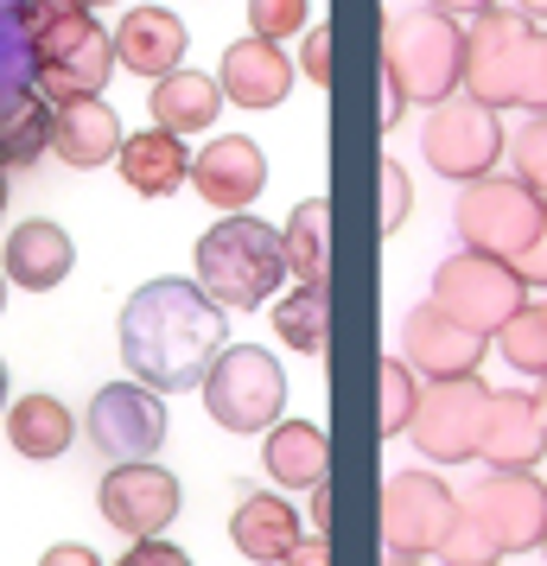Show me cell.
<instances>
[{"instance_id":"cell-1","label":"cell","mask_w":547,"mask_h":566,"mask_svg":"<svg viewBox=\"0 0 547 566\" xmlns=\"http://www.w3.org/2000/svg\"><path fill=\"white\" fill-rule=\"evenodd\" d=\"M230 337V312H217L198 293V281H147L134 286V300L122 306V363L128 382L154 388V395H185L210 376V363Z\"/></svg>"},{"instance_id":"cell-2","label":"cell","mask_w":547,"mask_h":566,"mask_svg":"<svg viewBox=\"0 0 547 566\" xmlns=\"http://www.w3.org/2000/svg\"><path fill=\"white\" fill-rule=\"evenodd\" d=\"M459 96L484 108H535L547 115V32L516 7H491L465 27Z\"/></svg>"},{"instance_id":"cell-3","label":"cell","mask_w":547,"mask_h":566,"mask_svg":"<svg viewBox=\"0 0 547 566\" xmlns=\"http://www.w3.org/2000/svg\"><path fill=\"white\" fill-rule=\"evenodd\" d=\"M281 281H287V249H281L274 223L235 210V217H223V223H210L198 235V293L217 312L267 306L281 293Z\"/></svg>"},{"instance_id":"cell-4","label":"cell","mask_w":547,"mask_h":566,"mask_svg":"<svg viewBox=\"0 0 547 566\" xmlns=\"http://www.w3.org/2000/svg\"><path fill=\"white\" fill-rule=\"evenodd\" d=\"M459 71H465V27L433 7H401L382 27V77L401 83V96L420 108H440L459 96Z\"/></svg>"},{"instance_id":"cell-5","label":"cell","mask_w":547,"mask_h":566,"mask_svg":"<svg viewBox=\"0 0 547 566\" xmlns=\"http://www.w3.org/2000/svg\"><path fill=\"white\" fill-rule=\"evenodd\" d=\"M198 388H204V408L223 433H267L287 413V369L261 344H223Z\"/></svg>"},{"instance_id":"cell-6","label":"cell","mask_w":547,"mask_h":566,"mask_svg":"<svg viewBox=\"0 0 547 566\" xmlns=\"http://www.w3.org/2000/svg\"><path fill=\"white\" fill-rule=\"evenodd\" d=\"M452 230L471 255L491 261H516L535 235L547 230V198H535L522 179H471L452 205Z\"/></svg>"},{"instance_id":"cell-7","label":"cell","mask_w":547,"mask_h":566,"mask_svg":"<svg viewBox=\"0 0 547 566\" xmlns=\"http://www.w3.org/2000/svg\"><path fill=\"white\" fill-rule=\"evenodd\" d=\"M108 77H115V45L90 13H71V20H57L32 39V90L52 108L103 96Z\"/></svg>"},{"instance_id":"cell-8","label":"cell","mask_w":547,"mask_h":566,"mask_svg":"<svg viewBox=\"0 0 547 566\" xmlns=\"http://www.w3.org/2000/svg\"><path fill=\"white\" fill-rule=\"evenodd\" d=\"M433 306L452 318V325H465L477 337H496L522 306H528V286L516 281V268L509 261H491V255H459L440 261V274H433Z\"/></svg>"},{"instance_id":"cell-9","label":"cell","mask_w":547,"mask_h":566,"mask_svg":"<svg viewBox=\"0 0 547 566\" xmlns=\"http://www.w3.org/2000/svg\"><path fill=\"white\" fill-rule=\"evenodd\" d=\"M503 122L496 108L471 103V96H445L440 108H427V128H420V159L452 185L491 179V166L503 159Z\"/></svg>"},{"instance_id":"cell-10","label":"cell","mask_w":547,"mask_h":566,"mask_svg":"<svg viewBox=\"0 0 547 566\" xmlns=\"http://www.w3.org/2000/svg\"><path fill=\"white\" fill-rule=\"evenodd\" d=\"M484 408L491 388L477 376H452V382H427L408 420V439L427 464H465L477 459V433H484Z\"/></svg>"},{"instance_id":"cell-11","label":"cell","mask_w":547,"mask_h":566,"mask_svg":"<svg viewBox=\"0 0 547 566\" xmlns=\"http://www.w3.org/2000/svg\"><path fill=\"white\" fill-rule=\"evenodd\" d=\"M459 510L484 522L503 554H535L547 541V484L541 471H484L459 490Z\"/></svg>"},{"instance_id":"cell-12","label":"cell","mask_w":547,"mask_h":566,"mask_svg":"<svg viewBox=\"0 0 547 566\" xmlns=\"http://www.w3.org/2000/svg\"><path fill=\"white\" fill-rule=\"evenodd\" d=\"M83 433L108 464H147L166 446V395L140 382H108L83 413Z\"/></svg>"},{"instance_id":"cell-13","label":"cell","mask_w":547,"mask_h":566,"mask_svg":"<svg viewBox=\"0 0 547 566\" xmlns=\"http://www.w3.org/2000/svg\"><path fill=\"white\" fill-rule=\"evenodd\" d=\"M459 522V490L433 471H395L382 484V547L389 554H440L445 528Z\"/></svg>"},{"instance_id":"cell-14","label":"cell","mask_w":547,"mask_h":566,"mask_svg":"<svg viewBox=\"0 0 547 566\" xmlns=\"http://www.w3.org/2000/svg\"><path fill=\"white\" fill-rule=\"evenodd\" d=\"M96 510L115 535L128 541H159L179 522V478L166 464H115L96 490Z\"/></svg>"},{"instance_id":"cell-15","label":"cell","mask_w":547,"mask_h":566,"mask_svg":"<svg viewBox=\"0 0 547 566\" xmlns=\"http://www.w3.org/2000/svg\"><path fill=\"white\" fill-rule=\"evenodd\" d=\"M491 357V337L452 325L433 300H420L408 318H401V363L420 369L427 382H452V376H477V363Z\"/></svg>"},{"instance_id":"cell-16","label":"cell","mask_w":547,"mask_h":566,"mask_svg":"<svg viewBox=\"0 0 547 566\" xmlns=\"http://www.w3.org/2000/svg\"><path fill=\"white\" fill-rule=\"evenodd\" d=\"M477 459L491 471H535V464H547V427L535 413V401H528V388H491Z\"/></svg>"},{"instance_id":"cell-17","label":"cell","mask_w":547,"mask_h":566,"mask_svg":"<svg viewBox=\"0 0 547 566\" xmlns=\"http://www.w3.org/2000/svg\"><path fill=\"white\" fill-rule=\"evenodd\" d=\"M108 45H115V64L134 71V77H172L185 71V20L172 7H128L122 13V27L108 32Z\"/></svg>"},{"instance_id":"cell-18","label":"cell","mask_w":547,"mask_h":566,"mask_svg":"<svg viewBox=\"0 0 547 566\" xmlns=\"http://www.w3.org/2000/svg\"><path fill=\"white\" fill-rule=\"evenodd\" d=\"M191 185H198V198L217 210H249L261 198V185H267V159L249 134H223V140H210L204 154L191 159Z\"/></svg>"},{"instance_id":"cell-19","label":"cell","mask_w":547,"mask_h":566,"mask_svg":"<svg viewBox=\"0 0 547 566\" xmlns=\"http://www.w3.org/2000/svg\"><path fill=\"white\" fill-rule=\"evenodd\" d=\"M217 90H223L235 108H281V103H287V90H293V57H287V45L235 39L230 52H223Z\"/></svg>"},{"instance_id":"cell-20","label":"cell","mask_w":547,"mask_h":566,"mask_svg":"<svg viewBox=\"0 0 547 566\" xmlns=\"http://www.w3.org/2000/svg\"><path fill=\"white\" fill-rule=\"evenodd\" d=\"M71 261H77L71 235L57 230V223H45V217H32V223H20V230L7 235L0 274H7V286H27V293H52V286H64Z\"/></svg>"},{"instance_id":"cell-21","label":"cell","mask_w":547,"mask_h":566,"mask_svg":"<svg viewBox=\"0 0 547 566\" xmlns=\"http://www.w3.org/2000/svg\"><path fill=\"white\" fill-rule=\"evenodd\" d=\"M115 172L134 198H172L185 179H191V154H185L179 134H122V154H115Z\"/></svg>"},{"instance_id":"cell-22","label":"cell","mask_w":547,"mask_h":566,"mask_svg":"<svg viewBox=\"0 0 547 566\" xmlns=\"http://www.w3.org/2000/svg\"><path fill=\"white\" fill-rule=\"evenodd\" d=\"M52 154L64 166H108V159L122 154V122H115V108H103V96H90V103H57L52 108Z\"/></svg>"},{"instance_id":"cell-23","label":"cell","mask_w":547,"mask_h":566,"mask_svg":"<svg viewBox=\"0 0 547 566\" xmlns=\"http://www.w3.org/2000/svg\"><path fill=\"white\" fill-rule=\"evenodd\" d=\"M230 541H235V554H249L261 566H281L293 554V541H299V510L287 496H274V490H255V496L235 503Z\"/></svg>"},{"instance_id":"cell-24","label":"cell","mask_w":547,"mask_h":566,"mask_svg":"<svg viewBox=\"0 0 547 566\" xmlns=\"http://www.w3.org/2000/svg\"><path fill=\"white\" fill-rule=\"evenodd\" d=\"M261 464L281 490H313L332 478V446H325L313 420H274L267 446H261Z\"/></svg>"},{"instance_id":"cell-25","label":"cell","mask_w":547,"mask_h":566,"mask_svg":"<svg viewBox=\"0 0 547 566\" xmlns=\"http://www.w3.org/2000/svg\"><path fill=\"white\" fill-rule=\"evenodd\" d=\"M147 108H154V128L159 134H204L210 122H217V108H223V90H217V77H204V71H172V77L154 83V96H147Z\"/></svg>"},{"instance_id":"cell-26","label":"cell","mask_w":547,"mask_h":566,"mask_svg":"<svg viewBox=\"0 0 547 566\" xmlns=\"http://www.w3.org/2000/svg\"><path fill=\"white\" fill-rule=\"evenodd\" d=\"M7 439H13L20 459L45 464V459H64V452H71L77 420H71V408H64L57 395H20V401L7 408Z\"/></svg>"},{"instance_id":"cell-27","label":"cell","mask_w":547,"mask_h":566,"mask_svg":"<svg viewBox=\"0 0 547 566\" xmlns=\"http://www.w3.org/2000/svg\"><path fill=\"white\" fill-rule=\"evenodd\" d=\"M52 147V103L27 90V96H7L0 103V172L7 166H32V159Z\"/></svg>"},{"instance_id":"cell-28","label":"cell","mask_w":547,"mask_h":566,"mask_svg":"<svg viewBox=\"0 0 547 566\" xmlns=\"http://www.w3.org/2000/svg\"><path fill=\"white\" fill-rule=\"evenodd\" d=\"M267 318H274V332H281V344H287V350H299V357H318V350H325V318H332V306H325V286H293V293L267 312Z\"/></svg>"},{"instance_id":"cell-29","label":"cell","mask_w":547,"mask_h":566,"mask_svg":"<svg viewBox=\"0 0 547 566\" xmlns=\"http://www.w3.org/2000/svg\"><path fill=\"white\" fill-rule=\"evenodd\" d=\"M281 249H287V274H299V286H325V198H306V205L287 217V235H281Z\"/></svg>"},{"instance_id":"cell-30","label":"cell","mask_w":547,"mask_h":566,"mask_svg":"<svg viewBox=\"0 0 547 566\" xmlns=\"http://www.w3.org/2000/svg\"><path fill=\"white\" fill-rule=\"evenodd\" d=\"M496 350L509 369L522 376H547V306H522L503 332H496Z\"/></svg>"},{"instance_id":"cell-31","label":"cell","mask_w":547,"mask_h":566,"mask_svg":"<svg viewBox=\"0 0 547 566\" xmlns=\"http://www.w3.org/2000/svg\"><path fill=\"white\" fill-rule=\"evenodd\" d=\"M503 154H509V179H522L535 198H547V115H528L503 140Z\"/></svg>"},{"instance_id":"cell-32","label":"cell","mask_w":547,"mask_h":566,"mask_svg":"<svg viewBox=\"0 0 547 566\" xmlns=\"http://www.w3.org/2000/svg\"><path fill=\"white\" fill-rule=\"evenodd\" d=\"M414 401H420L414 369H408L401 357H382V413H376V427H382V439L408 433V420H414Z\"/></svg>"},{"instance_id":"cell-33","label":"cell","mask_w":547,"mask_h":566,"mask_svg":"<svg viewBox=\"0 0 547 566\" xmlns=\"http://www.w3.org/2000/svg\"><path fill=\"white\" fill-rule=\"evenodd\" d=\"M27 90H32V45L13 20V7H0V103L27 96Z\"/></svg>"},{"instance_id":"cell-34","label":"cell","mask_w":547,"mask_h":566,"mask_svg":"<svg viewBox=\"0 0 547 566\" xmlns=\"http://www.w3.org/2000/svg\"><path fill=\"white\" fill-rule=\"evenodd\" d=\"M440 560L445 566H496V560H503V547L484 535V522H477V515L459 510V522H452L445 541H440Z\"/></svg>"},{"instance_id":"cell-35","label":"cell","mask_w":547,"mask_h":566,"mask_svg":"<svg viewBox=\"0 0 547 566\" xmlns=\"http://www.w3.org/2000/svg\"><path fill=\"white\" fill-rule=\"evenodd\" d=\"M306 27V0H249V39L261 45H287Z\"/></svg>"},{"instance_id":"cell-36","label":"cell","mask_w":547,"mask_h":566,"mask_svg":"<svg viewBox=\"0 0 547 566\" xmlns=\"http://www.w3.org/2000/svg\"><path fill=\"white\" fill-rule=\"evenodd\" d=\"M71 13H90V7H83V0H20V7H13V20H20V32H27V45H32L45 27L71 20Z\"/></svg>"},{"instance_id":"cell-37","label":"cell","mask_w":547,"mask_h":566,"mask_svg":"<svg viewBox=\"0 0 547 566\" xmlns=\"http://www.w3.org/2000/svg\"><path fill=\"white\" fill-rule=\"evenodd\" d=\"M408 205H414V185H408V172L395 166V159H382V230H401L408 223Z\"/></svg>"},{"instance_id":"cell-38","label":"cell","mask_w":547,"mask_h":566,"mask_svg":"<svg viewBox=\"0 0 547 566\" xmlns=\"http://www.w3.org/2000/svg\"><path fill=\"white\" fill-rule=\"evenodd\" d=\"M115 566H191V560H185V547H172V541H128V554Z\"/></svg>"},{"instance_id":"cell-39","label":"cell","mask_w":547,"mask_h":566,"mask_svg":"<svg viewBox=\"0 0 547 566\" xmlns=\"http://www.w3.org/2000/svg\"><path fill=\"white\" fill-rule=\"evenodd\" d=\"M509 268H516V281H522V286H547V230L535 235V242H528V249L509 261Z\"/></svg>"},{"instance_id":"cell-40","label":"cell","mask_w":547,"mask_h":566,"mask_svg":"<svg viewBox=\"0 0 547 566\" xmlns=\"http://www.w3.org/2000/svg\"><path fill=\"white\" fill-rule=\"evenodd\" d=\"M306 77H313V83H332V27H313V32H306Z\"/></svg>"},{"instance_id":"cell-41","label":"cell","mask_w":547,"mask_h":566,"mask_svg":"<svg viewBox=\"0 0 547 566\" xmlns=\"http://www.w3.org/2000/svg\"><path fill=\"white\" fill-rule=\"evenodd\" d=\"M281 566H332V541H325V535H299Z\"/></svg>"},{"instance_id":"cell-42","label":"cell","mask_w":547,"mask_h":566,"mask_svg":"<svg viewBox=\"0 0 547 566\" xmlns=\"http://www.w3.org/2000/svg\"><path fill=\"white\" fill-rule=\"evenodd\" d=\"M39 566H103V560H96L83 541H57V547H45V560Z\"/></svg>"},{"instance_id":"cell-43","label":"cell","mask_w":547,"mask_h":566,"mask_svg":"<svg viewBox=\"0 0 547 566\" xmlns=\"http://www.w3.org/2000/svg\"><path fill=\"white\" fill-rule=\"evenodd\" d=\"M420 7H433V13H452V20H459V13H471V20H477V13H491V7H503V0H420Z\"/></svg>"},{"instance_id":"cell-44","label":"cell","mask_w":547,"mask_h":566,"mask_svg":"<svg viewBox=\"0 0 547 566\" xmlns=\"http://www.w3.org/2000/svg\"><path fill=\"white\" fill-rule=\"evenodd\" d=\"M401 115H408V96H401V83L395 77H382V128H395Z\"/></svg>"},{"instance_id":"cell-45","label":"cell","mask_w":547,"mask_h":566,"mask_svg":"<svg viewBox=\"0 0 547 566\" xmlns=\"http://www.w3.org/2000/svg\"><path fill=\"white\" fill-rule=\"evenodd\" d=\"M306 496H313V522H318V535H325V528H332V478H325V484H313Z\"/></svg>"},{"instance_id":"cell-46","label":"cell","mask_w":547,"mask_h":566,"mask_svg":"<svg viewBox=\"0 0 547 566\" xmlns=\"http://www.w3.org/2000/svg\"><path fill=\"white\" fill-rule=\"evenodd\" d=\"M522 20H535V27H547V0H516Z\"/></svg>"},{"instance_id":"cell-47","label":"cell","mask_w":547,"mask_h":566,"mask_svg":"<svg viewBox=\"0 0 547 566\" xmlns=\"http://www.w3.org/2000/svg\"><path fill=\"white\" fill-rule=\"evenodd\" d=\"M535 382H541V388H535L528 401H535V413H541V427H547V376H535Z\"/></svg>"},{"instance_id":"cell-48","label":"cell","mask_w":547,"mask_h":566,"mask_svg":"<svg viewBox=\"0 0 547 566\" xmlns=\"http://www.w3.org/2000/svg\"><path fill=\"white\" fill-rule=\"evenodd\" d=\"M382 566H420L414 554H389V547H382Z\"/></svg>"},{"instance_id":"cell-49","label":"cell","mask_w":547,"mask_h":566,"mask_svg":"<svg viewBox=\"0 0 547 566\" xmlns=\"http://www.w3.org/2000/svg\"><path fill=\"white\" fill-rule=\"evenodd\" d=\"M0 408H7V363H0Z\"/></svg>"},{"instance_id":"cell-50","label":"cell","mask_w":547,"mask_h":566,"mask_svg":"<svg viewBox=\"0 0 547 566\" xmlns=\"http://www.w3.org/2000/svg\"><path fill=\"white\" fill-rule=\"evenodd\" d=\"M0 217H7V172H0Z\"/></svg>"},{"instance_id":"cell-51","label":"cell","mask_w":547,"mask_h":566,"mask_svg":"<svg viewBox=\"0 0 547 566\" xmlns=\"http://www.w3.org/2000/svg\"><path fill=\"white\" fill-rule=\"evenodd\" d=\"M0 312H7V274H0Z\"/></svg>"},{"instance_id":"cell-52","label":"cell","mask_w":547,"mask_h":566,"mask_svg":"<svg viewBox=\"0 0 547 566\" xmlns=\"http://www.w3.org/2000/svg\"><path fill=\"white\" fill-rule=\"evenodd\" d=\"M83 7H115V0H83Z\"/></svg>"},{"instance_id":"cell-53","label":"cell","mask_w":547,"mask_h":566,"mask_svg":"<svg viewBox=\"0 0 547 566\" xmlns=\"http://www.w3.org/2000/svg\"><path fill=\"white\" fill-rule=\"evenodd\" d=\"M0 7H20V0H0Z\"/></svg>"},{"instance_id":"cell-54","label":"cell","mask_w":547,"mask_h":566,"mask_svg":"<svg viewBox=\"0 0 547 566\" xmlns=\"http://www.w3.org/2000/svg\"><path fill=\"white\" fill-rule=\"evenodd\" d=\"M541 554H547V541H541Z\"/></svg>"},{"instance_id":"cell-55","label":"cell","mask_w":547,"mask_h":566,"mask_svg":"<svg viewBox=\"0 0 547 566\" xmlns=\"http://www.w3.org/2000/svg\"><path fill=\"white\" fill-rule=\"evenodd\" d=\"M541 306H547V300H541Z\"/></svg>"}]
</instances>
